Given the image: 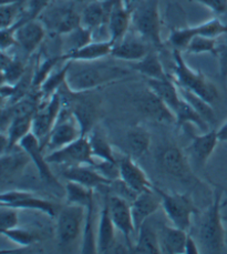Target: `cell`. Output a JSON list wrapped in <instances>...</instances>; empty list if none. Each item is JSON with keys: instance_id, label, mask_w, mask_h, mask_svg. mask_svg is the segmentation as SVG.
<instances>
[{"instance_id": "1", "label": "cell", "mask_w": 227, "mask_h": 254, "mask_svg": "<svg viewBox=\"0 0 227 254\" xmlns=\"http://www.w3.org/2000/svg\"><path fill=\"white\" fill-rule=\"evenodd\" d=\"M133 70L101 60L91 63L70 61L67 86L74 92L93 91L98 88L122 81L131 76Z\"/></svg>"}, {"instance_id": "2", "label": "cell", "mask_w": 227, "mask_h": 254, "mask_svg": "<svg viewBox=\"0 0 227 254\" xmlns=\"http://www.w3.org/2000/svg\"><path fill=\"white\" fill-rule=\"evenodd\" d=\"M61 108L72 112L81 128L82 137H87L96 128L101 116V99L93 91L74 92L70 90L65 82L58 90Z\"/></svg>"}, {"instance_id": "3", "label": "cell", "mask_w": 227, "mask_h": 254, "mask_svg": "<svg viewBox=\"0 0 227 254\" xmlns=\"http://www.w3.org/2000/svg\"><path fill=\"white\" fill-rule=\"evenodd\" d=\"M132 27L153 49L164 48L159 0H140L132 13Z\"/></svg>"}, {"instance_id": "4", "label": "cell", "mask_w": 227, "mask_h": 254, "mask_svg": "<svg viewBox=\"0 0 227 254\" xmlns=\"http://www.w3.org/2000/svg\"><path fill=\"white\" fill-rule=\"evenodd\" d=\"M173 74L172 79L179 87L195 92L210 103H214L220 98L219 89L200 70L188 65L182 55V51L173 49Z\"/></svg>"}, {"instance_id": "5", "label": "cell", "mask_w": 227, "mask_h": 254, "mask_svg": "<svg viewBox=\"0 0 227 254\" xmlns=\"http://www.w3.org/2000/svg\"><path fill=\"white\" fill-rule=\"evenodd\" d=\"M70 0H54L38 17L47 31L56 36H63L81 25V11Z\"/></svg>"}, {"instance_id": "6", "label": "cell", "mask_w": 227, "mask_h": 254, "mask_svg": "<svg viewBox=\"0 0 227 254\" xmlns=\"http://www.w3.org/2000/svg\"><path fill=\"white\" fill-rule=\"evenodd\" d=\"M222 197L223 191L216 189L200 228V241L210 253H220L225 248V228L221 213Z\"/></svg>"}, {"instance_id": "7", "label": "cell", "mask_w": 227, "mask_h": 254, "mask_svg": "<svg viewBox=\"0 0 227 254\" xmlns=\"http://www.w3.org/2000/svg\"><path fill=\"white\" fill-rule=\"evenodd\" d=\"M87 208L65 204L57 215V241L60 248L73 247L83 234Z\"/></svg>"}, {"instance_id": "8", "label": "cell", "mask_w": 227, "mask_h": 254, "mask_svg": "<svg viewBox=\"0 0 227 254\" xmlns=\"http://www.w3.org/2000/svg\"><path fill=\"white\" fill-rule=\"evenodd\" d=\"M154 189L161 197L162 208L172 225L188 232L192 224V216L197 213V208L191 196L182 193H171L157 186H154Z\"/></svg>"}, {"instance_id": "9", "label": "cell", "mask_w": 227, "mask_h": 254, "mask_svg": "<svg viewBox=\"0 0 227 254\" xmlns=\"http://www.w3.org/2000/svg\"><path fill=\"white\" fill-rule=\"evenodd\" d=\"M0 205L9 206V208L17 210L39 211V212L45 213L50 218H57L61 209L55 202L46 200L34 192L26 190L2 192L0 195Z\"/></svg>"}, {"instance_id": "10", "label": "cell", "mask_w": 227, "mask_h": 254, "mask_svg": "<svg viewBox=\"0 0 227 254\" xmlns=\"http://www.w3.org/2000/svg\"><path fill=\"white\" fill-rule=\"evenodd\" d=\"M158 166L165 175L175 180L191 182L196 180L187 157L174 144H168L160 150L157 157Z\"/></svg>"}, {"instance_id": "11", "label": "cell", "mask_w": 227, "mask_h": 254, "mask_svg": "<svg viewBox=\"0 0 227 254\" xmlns=\"http://www.w3.org/2000/svg\"><path fill=\"white\" fill-rule=\"evenodd\" d=\"M46 158L50 164H59L64 168L81 166V164H90V166L96 164L88 135L80 137L65 147L51 151L47 154Z\"/></svg>"}, {"instance_id": "12", "label": "cell", "mask_w": 227, "mask_h": 254, "mask_svg": "<svg viewBox=\"0 0 227 254\" xmlns=\"http://www.w3.org/2000/svg\"><path fill=\"white\" fill-rule=\"evenodd\" d=\"M80 137H82L81 128L72 112L65 108H61L54 129L47 139L45 149H49L50 152L55 151L70 144Z\"/></svg>"}, {"instance_id": "13", "label": "cell", "mask_w": 227, "mask_h": 254, "mask_svg": "<svg viewBox=\"0 0 227 254\" xmlns=\"http://www.w3.org/2000/svg\"><path fill=\"white\" fill-rule=\"evenodd\" d=\"M136 109L144 117L159 124L172 125L176 122V116L167 103L148 87L136 93L133 98Z\"/></svg>"}, {"instance_id": "14", "label": "cell", "mask_w": 227, "mask_h": 254, "mask_svg": "<svg viewBox=\"0 0 227 254\" xmlns=\"http://www.w3.org/2000/svg\"><path fill=\"white\" fill-rule=\"evenodd\" d=\"M61 111V100L58 91L54 93L48 100H41L39 108L32 120V133L40 140L41 145H45L51 130L58 119Z\"/></svg>"}, {"instance_id": "15", "label": "cell", "mask_w": 227, "mask_h": 254, "mask_svg": "<svg viewBox=\"0 0 227 254\" xmlns=\"http://www.w3.org/2000/svg\"><path fill=\"white\" fill-rule=\"evenodd\" d=\"M110 213L115 228L125 239L126 247L132 252V234H135V228L131 212V202L117 194H109Z\"/></svg>"}, {"instance_id": "16", "label": "cell", "mask_w": 227, "mask_h": 254, "mask_svg": "<svg viewBox=\"0 0 227 254\" xmlns=\"http://www.w3.org/2000/svg\"><path fill=\"white\" fill-rule=\"evenodd\" d=\"M12 27H15L17 45L26 54V58L29 59L30 56L45 40L47 32L46 27L39 19L19 22Z\"/></svg>"}, {"instance_id": "17", "label": "cell", "mask_w": 227, "mask_h": 254, "mask_svg": "<svg viewBox=\"0 0 227 254\" xmlns=\"http://www.w3.org/2000/svg\"><path fill=\"white\" fill-rule=\"evenodd\" d=\"M18 147H20L28 156H29L31 162L35 164L39 176L51 186L59 187V182L55 177L53 170L50 168V163L47 161V158L44 154L45 149L41 145L40 140L38 139L34 133H29L26 135L20 142Z\"/></svg>"}, {"instance_id": "18", "label": "cell", "mask_w": 227, "mask_h": 254, "mask_svg": "<svg viewBox=\"0 0 227 254\" xmlns=\"http://www.w3.org/2000/svg\"><path fill=\"white\" fill-rule=\"evenodd\" d=\"M134 7L127 4L125 0H114L108 20L109 39L113 45L122 40L130 31L132 13Z\"/></svg>"}, {"instance_id": "19", "label": "cell", "mask_w": 227, "mask_h": 254, "mask_svg": "<svg viewBox=\"0 0 227 254\" xmlns=\"http://www.w3.org/2000/svg\"><path fill=\"white\" fill-rule=\"evenodd\" d=\"M117 164H119V178L136 193L153 189L154 185L151 182L148 175L130 154L117 158Z\"/></svg>"}, {"instance_id": "20", "label": "cell", "mask_w": 227, "mask_h": 254, "mask_svg": "<svg viewBox=\"0 0 227 254\" xmlns=\"http://www.w3.org/2000/svg\"><path fill=\"white\" fill-rule=\"evenodd\" d=\"M150 51L151 46L148 42L142 39L135 31L133 34L129 31L124 38L113 45L111 57L127 63H135L144 58Z\"/></svg>"}, {"instance_id": "21", "label": "cell", "mask_w": 227, "mask_h": 254, "mask_svg": "<svg viewBox=\"0 0 227 254\" xmlns=\"http://www.w3.org/2000/svg\"><path fill=\"white\" fill-rule=\"evenodd\" d=\"M162 206L159 193L153 189L141 192L131 202V212L135 228V235L146 220L152 216Z\"/></svg>"}, {"instance_id": "22", "label": "cell", "mask_w": 227, "mask_h": 254, "mask_svg": "<svg viewBox=\"0 0 227 254\" xmlns=\"http://www.w3.org/2000/svg\"><path fill=\"white\" fill-rule=\"evenodd\" d=\"M62 176L67 181L79 183L93 190L101 187H110L112 183V181L103 176L98 169L90 164L65 167L62 171Z\"/></svg>"}, {"instance_id": "23", "label": "cell", "mask_w": 227, "mask_h": 254, "mask_svg": "<svg viewBox=\"0 0 227 254\" xmlns=\"http://www.w3.org/2000/svg\"><path fill=\"white\" fill-rule=\"evenodd\" d=\"M109 194H110V192L107 191V194L103 197L100 214H99V222L97 228L98 253L111 252L112 249L115 246V231H117V230L114 223H113L110 213Z\"/></svg>"}, {"instance_id": "24", "label": "cell", "mask_w": 227, "mask_h": 254, "mask_svg": "<svg viewBox=\"0 0 227 254\" xmlns=\"http://www.w3.org/2000/svg\"><path fill=\"white\" fill-rule=\"evenodd\" d=\"M114 0H92L81 10V26L92 32L108 28V20Z\"/></svg>"}, {"instance_id": "25", "label": "cell", "mask_w": 227, "mask_h": 254, "mask_svg": "<svg viewBox=\"0 0 227 254\" xmlns=\"http://www.w3.org/2000/svg\"><path fill=\"white\" fill-rule=\"evenodd\" d=\"M113 44L110 40L89 42L81 48L69 51L67 54L61 55V60L67 61H80V63H91V61L102 60L111 56Z\"/></svg>"}, {"instance_id": "26", "label": "cell", "mask_w": 227, "mask_h": 254, "mask_svg": "<svg viewBox=\"0 0 227 254\" xmlns=\"http://www.w3.org/2000/svg\"><path fill=\"white\" fill-rule=\"evenodd\" d=\"M192 141L188 145L187 151L195 159L196 163L200 167H204L209 161L212 153L214 152L217 143L220 142L217 138L216 130H210L202 134L191 133Z\"/></svg>"}, {"instance_id": "27", "label": "cell", "mask_w": 227, "mask_h": 254, "mask_svg": "<svg viewBox=\"0 0 227 254\" xmlns=\"http://www.w3.org/2000/svg\"><path fill=\"white\" fill-rule=\"evenodd\" d=\"M145 81L151 90L162 99L175 114L181 103L182 97L177 84L172 77L170 76L167 79H145Z\"/></svg>"}, {"instance_id": "28", "label": "cell", "mask_w": 227, "mask_h": 254, "mask_svg": "<svg viewBox=\"0 0 227 254\" xmlns=\"http://www.w3.org/2000/svg\"><path fill=\"white\" fill-rule=\"evenodd\" d=\"M130 69L140 73L144 79H167L170 77L159 57L158 50L155 49L151 50L141 60L130 63Z\"/></svg>"}, {"instance_id": "29", "label": "cell", "mask_w": 227, "mask_h": 254, "mask_svg": "<svg viewBox=\"0 0 227 254\" xmlns=\"http://www.w3.org/2000/svg\"><path fill=\"white\" fill-rule=\"evenodd\" d=\"M187 231L176 227H163L160 233V243L162 253L181 254L185 253V243L187 239Z\"/></svg>"}, {"instance_id": "30", "label": "cell", "mask_w": 227, "mask_h": 254, "mask_svg": "<svg viewBox=\"0 0 227 254\" xmlns=\"http://www.w3.org/2000/svg\"><path fill=\"white\" fill-rule=\"evenodd\" d=\"M136 242L134 244L132 252L133 253H149L159 254L162 253L161 250L160 237L155 231L153 225L150 223L149 220L141 225L140 230L136 233Z\"/></svg>"}, {"instance_id": "31", "label": "cell", "mask_w": 227, "mask_h": 254, "mask_svg": "<svg viewBox=\"0 0 227 254\" xmlns=\"http://www.w3.org/2000/svg\"><path fill=\"white\" fill-rule=\"evenodd\" d=\"M32 120H34V115H26L19 116L13 118L8 125L7 129L3 131V134H6L8 139V151L16 149L19 142L32 132ZM7 151V152H8Z\"/></svg>"}, {"instance_id": "32", "label": "cell", "mask_w": 227, "mask_h": 254, "mask_svg": "<svg viewBox=\"0 0 227 254\" xmlns=\"http://www.w3.org/2000/svg\"><path fill=\"white\" fill-rule=\"evenodd\" d=\"M126 147L129 149L130 156L134 159L143 157L149 151L151 145V134L142 126H133L127 130L125 135Z\"/></svg>"}, {"instance_id": "33", "label": "cell", "mask_w": 227, "mask_h": 254, "mask_svg": "<svg viewBox=\"0 0 227 254\" xmlns=\"http://www.w3.org/2000/svg\"><path fill=\"white\" fill-rule=\"evenodd\" d=\"M90 145H91L92 156L96 161H107L117 163V158L113 151L112 145L109 142L107 135L102 130L94 128L88 135Z\"/></svg>"}, {"instance_id": "34", "label": "cell", "mask_w": 227, "mask_h": 254, "mask_svg": "<svg viewBox=\"0 0 227 254\" xmlns=\"http://www.w3.org/2000/svg\"><path fill=\"white\" fill-rule=\"evenodd\" d=\"M20 148V147H19ZM31 161L29 156L20 148V151H8L1 154V180L10 179L20 175L21 171Z\"/></svg>"}, {"instance_id": "35", "label": "cell", "mask_w": 227, "mask_h": 254, "mask_svg": "<svg viewBox=\"0 0 227 254\" xmlns=\"http://www.w3.org/2000/svg\"><path fill=\"white\" fill-rule=\"evenodd\" d=\"M96 205L94 200L87 206L86 221L81 239V253H98V238L96 234Z\"/></svg>"}, {"instance_id": "36", "label": "cell", "mask_w": 227, "mask_h": 254, "mask_svg": "<svg viewBox=\"0 0 227 254\" xmlns=\"http://www.w3.org/2000/svg\"><path fill=\"white\" fill-rule=\"evenodd\" d=\"M28 64L1 51V83L16 84L25 74Z\"/></svg>"}, {"instance_id": "37", "label": "cell", "mask_w": 227, "mask_h": 254, "mask_svg": "<svg viewBox=\"0 0 227 254\" xmlns=\"http://www.w3.org/2000/svg\"><path fill=\"white\" fill-rule=\"evenodd\" d=\"M175 116H176V122H175V125L177 127L193 125L198 130L203 131V132L210 131V125L207 124L204 118L198 114L185 99L182 98L178 109L175 112Z\"/></svg>"}, {"instance_id": "38", "label": "cell", "mask_w": 227, "mask_h": 254, "mask_svg": "<svg viewBox=\"0 0 227 254\" xmlns=\"http://www.w3.org/2000/svg\"><path fill=\"white\" fill-rule=\"evenodd\" d=\"M61 37H62L61 54H67L69 51L79 49L89 44V42L93 41V32L81 25Z\"/></svg>"}, {"instance_id": "39", "label": "cell", "mask_w": 227, "mask_h": 254, "mask_svg": "<svg viewBox=\"0 0 227 254\" xmlns=\"http://www.w3.org/2000/svg\"><path fill=\"white\" fill-rule=\"evenodd\" d=\"M178 87V91L181 93V97L183 99L190 103V105L195 109L198 114H200L204 119L206 120L207 124L210 126L214 125L216 122V114L215 110L213 109L212 103L209 101H206L205 99H203L198 95H196L195 92H193L191 90H187V89L183 88V87Z\"/></svg>"}, {"instance_id": "40", "label": "cell", "mask_w": 227, "mask_h": 254, "mask_svg": "<svg viewBox=\"0 0 227 254\" xmlns=\"http://www.w3.org/2000/svg\"><path fill=\"white\" fill-rule=\"evenodd\" d=\"M70 67V61L64 63L63 65L59 69H55L53 72H51L48 78H47L40 88L38 90L40 91L42 99L41 100H48V99L59 90L60 87H62L65 83V80H67V74L68 70Z\"/></svg>"}, {"instance_id": "41", "label": "cell", "mask_w": 227, "mask_h": 254, "mask_svg": "<svg viewBox=\"0 0 227 254\" xmlns=\"http://www.w3.org/2000/svg\"><path fill=\"white\" fill-rule=\"evenodd\" d=\"M94 200V190L79 183L68 181L65 185V204L81 205L87 208Z\"/></svg>"}, {"instance_id": "42", "label": "cell", "mask_w": 227, "mask_h": 254, "mask_svg": "<svg viewBox=\"0 0 227 254\" xmlns=\"http://www.w3.org/2000/svg\"><path fill=\"white\" fill-rule=\"evenodd\" d=\"M26 1L23 0H9L1 1L0 6V19H1V29L15 26L21 19L25 11Z\"/></svg>"}, {"instance_id": "43", "label": "cell", "mask_w": 227, "mask_h": 254, "mask_svg": "<svg viewBox=\"0 0 227 254\" xmlns=\"http://www.w3.org/2000/svg\"><path fill=\"white\" fill-rule=\"evenodd\" d=\"M3 237L8 238L13 243L18 244L21 248H30L41 240V237L37 232L25 228H13L10 230L2 231Z\"/></svg>"}, {"instance_id": "44", "label": "cell", "mask_w": 227, "mask_h": 254, "mask_svg": "<svg viewBox=\"0 0 227 254\" xmlns=\"http://www.w3.org/2000/svg\"><path fill=\"white\" fill-rule=\"evenodd\" d=\"M217 49V39L209 38L204 36H195L190 41L186 47V54L190 55H202V54H216Z\"/></svg>"}, {"instance_id": "45", "label": "cell", "mask_w": 227, "mask_h": 254, "mask_svg": "<svg viewBox=\"0 0 227 254\" xmlns=\"http://www.w3.org/2000/svg\"><path fill=\"white\" fill-rule=\"evenodd\" d=\"M53 1L54 0H27L25 11H23L21 19L17 23L25 22L32 19H38V17L41 15V12L44 11Z\"/></svg>"}, {"instance_id": "46", "label": "cell", "mask_w": 227, "mask_h": 254, "mask_svg": "<svg viewBox=\"0 0 227 254\" xmlns=\"http://www.w3.org/2000/svg\"><path fill=\"white\" fill-rule=\"evenodd\" d=\"M1 206L0 211V231H6L18 227L19 216L17 209L9 208V206Z\"/></svg>"}, {"instance_id": "47", "label": "cell", "mask_w": 227, "mask_h": 254, "mask_svg": "<svg viewBox=\"0 0 227 254\" xmlns=\"http://www.w3.org/2000/svg\"><path fill=\"white\" fill-rule=\"evenodd\" d=\"M222 42L217 41V49L215 56L219 60L220 76L223 80L227 79V35Z\"/></svg>"}, {"instance_id": "48", "label": "cell", "mask_w": 227, "mask_h": 254, "mask_svg": "<svg viewBox=\"0 0 227 254\" xmlns=\"http://www.w3.org/2000/svg\"><path fill=\"white\" fill-rule=\"evenodd\" d=\"M188 1L200 3L216 15H224L227 12V0H188Z\"/></svg>"}, {"instance_id": "49", "label": "cell", "mask_w": 227, "mask_h": 254, "mask_svg": "<svg viewBox=\"0 0 227 254\" xmlns=\"http://www.w3.org/2000/svg\"><path fill=\"white\" fill-rule=\"evenodd\" d=\"M17 45L15 36V27L2 28L1 29V51H7Z\"/></svg>"}, {"instance_id": "50", "label": "cell", "mask_w": 227, "mask_h": 254, "mask_svg": "<svg viewBox=\"0 0 227 254\" xmlns=\"http://www.w3.org/2000/svg\"><path fill=\"white\" fill-rule=\"evenodd\" d=\"M185 253L186 254H198L200 253V250H198V247L190 234L187 235L186 239V243H185Z\"/></svg>"}, {"instance_id": "51", "label": "cell", "mask_w": 227, "mask_h": 254, "mask_svg": "<svg viewBox=\"0 0 227 254\" xmlns=\"http://www.w3.org/2000/svg\"><path fill=\"white\" fill-rule=\"evenodd\" d=\"M220 142H227V120L216 130Z\"/></svg>"}, {"instance_id": "52", "label": "cell", "mask_w": 227, "mask_h": 254, "mask_svg": "<svg viewBox=\"0 0 227 254\" xmlns=\"http://www.w3.org/2000/svg\"><path fill=\"white\" fill-rule=\"evenodd\" d=\"M140 1V0H126V3L130 4L131 7H134L136 3H138Z\"/></svg>"}, {"instance_id": "53", "label": "cell", "mask_w": 227, "mask_h": 254, "mask_svg": "<svg viewBox=\"0 0 227 254\" xmlns=\"http://www.w3.org/2000/svg\"><path fill=\"white\" fill-rule=\"evenodd\" d=\"M70 1H73L75 3H83V2L89 1V0H70Z\"/></svg>"}, {"instance_id": "54", "label": "cell", "mask_w": 227, "mask_h": 254, "mask_svg": "<svg viewBox=\"0 0 227 254\" xmlns=\"http://www.w3.org/2000/svg\"><path fill=\"white\" fill-rule=\"evenodd\" d=\"M125 1H126V0H125Z\"/></svg>"}]
</instances>
